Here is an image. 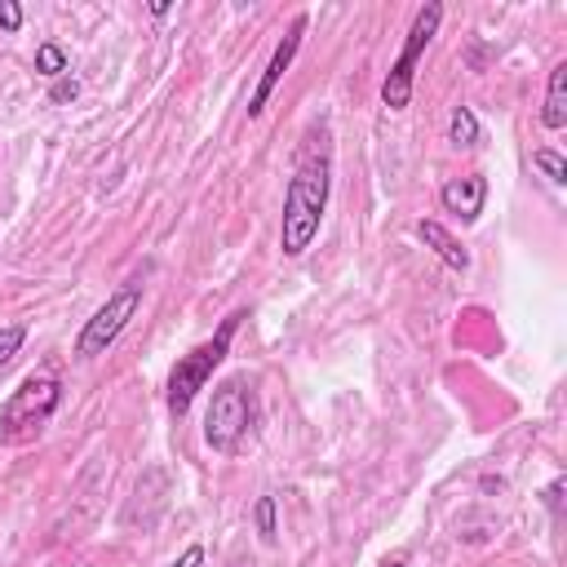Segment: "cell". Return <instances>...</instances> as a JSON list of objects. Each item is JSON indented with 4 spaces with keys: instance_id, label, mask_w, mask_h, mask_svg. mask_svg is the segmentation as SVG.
<instances>
[{
    "instance_id": "obj_6",
    "label": "cell",
    "mask_w": 567,
    "mask_h": 567,
    "mask_svg": "<svg viewBox=\"0 0 567 567\" xmlns=\"http://www.w3.org/2000/svg\"><path fill=\"white\" fill-rule=\"evenodd\" d=\"M137 306H142V284L115 288V292L106 297V306H97V315L84 323V332H80V341H75V354H80V359L106 354V346L124 332V323L137 315Z\"/></svg>"
},
{
    "instance_id": "obj_5",
    "label": "cell",
    "mask_w": 567,
    "mask_h": 567,
    "mask_svg": "<svg viewBox=\"0 0 567 567\" xmlns=\"http://www.w3.org/2000/svg\"><path fill=\"white\" fill-rule=\"evenodd\" d=\"M439 22H443V4L430 0V4L416 9L412 27H408V40H403V49H399V58H394V66H390V75H385V84H381V102H385L390 111H403V106L412 102V75H416V62H421L425 44H430L434 31H439Z\"/></svg>"
},
{
    "instance_id": "obj_20",
    "label": "cell",
    "mask_w": 567,
    "mask_h": 567,
    "mask_svg": "<svg viewBox=\"0 0 567 567\" xmlns=\"http://www.w3.org/2000/svg\"><path fill=\"white\" fill-rule=\"evenodd\" d=\"M385 567H403V563H399V558H394V563H385Z\"/></svg>"
},
{
    "instance_id": "obj_1",
    "label": "cell",
    "mask_w": 567,
    "mask_h": 567,
    "mask_svg": "<svg viewBox=\"0 0 567 567\" xmlns=\"http://www.w3.org/2000/svg\"><path fill=\"white\" fill-rule=\"evenodd\" d=\"M328 186H332V159H328V146H306L297 155V168L288 177V190H284V221H279V248L284 257H301L315 235H319V221H323V208H328Z\"/></svg>"
},
{
    "instance_id": "obj_17",
    "label": "cell",
    "mask_w": 567,
    "mask_h": 567,
    "mask_svg": "<svg viewBox=\"0 0 567 567\" xmlns=\"http://www.w3.org/2000/svg\"><path fill=\"white\" fill-rule=\"evenodd\" d=\"M545 505H549V514L558 518V509H563V474H558V478L545 487Z\"/></svg>"
},
{
    "instance_id": "obj_18",
    "label": "cell",
    "mask_w": 567,
    "mask_h": 567,
    "mask_svg": "<svg viewBox=\"0 0 567 567\" xmlns=\"http://www.w3.org/2000/svg\"><path fill=\"white\" fill-rule=\"evenodd\" d=\"M168 567H204V549H199V545H186L182 558H173Z\"/></svg>"
},
{
    "instance_id": "obj_11",
    "label": "cell",
    "mask_w": 567,
    "mask_h": 567,
    "mask_svg": "<svg viewBox=\"0 0 567 567\" xmlns=\"http://www.w3.org/2000/svg\"><path fill=\"white\" fill-rule=\"evenodd\" d=\"M447 142L452 146H461V151H470V146H478V115H474V106H452V120H447Z\"/></svg>"
},
{
    "instance_id": "obj_3",
    "label": "cell",
    "mask_w": 567,
    "mask_h": 567,
    "mask_svg": "<svg viewBox=\"0 0 567 567\" xmlns=\"http://www.w3.org/2000/svg\"><path fill=\"white\" fill-rule=\"evenodd\" d=\"M239 319H244V310L226 315L221 328H217L208 341H199L190 354H182V359L173 363V372H168V412H173V416H186V408L195 403V394L208 385L213 368H217V363L226 359V350H230V337H235Z\"/></svg>"
},
{
    "instance_id": "obj_16",
    "label": "cell",
    "mask_w": 567,
    "mask_h": 567,
    "mask_svg": "<svg viewBox=\"0 0 567 567\" xmlns=\"http://www.w3.org/2000/svg\"><path fill=\"white\" fill-rule=\"evenodd\" d=\"M22 27V9L13 0H0V31H18Z\"/></svg>"
},
{
    "instance_id": "obj_8",
    "label": "cell",
    "mask_w": 567,
    "mask_h": 567,
    "mask_svg": "<svg viewBox=\"0 0 567 567\" xmlns=\"http://www.w3.org/2000/svg\"><path fill=\"white\" fill-rule=\"evenodd\" d=\"M439 204H443L447 213H456L461 221H478V213H483V204H487V177H483V173H465V177L443 182Z\"/></svg>"
},
{
    "instance_id": "obj_19",
    "label": "cell",
    "mask_w": 567,
    "mask_h": 567,
    "mask_svg": "<svg viewBox=\"0 0 567 567\" xmlns=\"http://www.w3.org/2000/svg\"><path fill=\"white\" fill-rule=\"evenodd\" d=\"M75 93H80V84H75V80H71V75H62V80H58V84H53V102H71V97H75Z\"/></svg>"
},
{
    "instance_id": "obj_2",
    "label": "cell",
    "mask_w": 567,
    "mask_h": 567,
    "mask_svg": "<svg viewBox=\"0 0 567 567\" xmlns=\"http://www.w3.org/2000/svg\"><path fill=\"white\" fill-rule=\"evenodd\" d=\"M62 403V381L53 372H31L0 408V443H27L35 439L49 416L58 412Z\"/></svg>"
},
{
    "instance_id": "obj_21",
    "label": "cell",
    "mask_w": 567,
    "mask_h": 567,
    "mask_svg": "<svg viewBox=\"0 0 567 567\" xmlns=\"http://www.w3.org/2000/svg\"><path fill=\"white\" fill-rule=\"evenodd\" d=\"M239 567H252V563H239Z\"/></svg>"
},
{
    "instance_id": "obj_10",
    "label": "cell",
    "mask_w": 567,
    "mask_h": 567,
    "mask_svg": "<svg viewBox=\"0 0 567 567\" xmlns=\"http://www.w3.org/2000/svg\"><path fill=\"white\" fill-rule=\"evenodd\" d=\"M540 124H545V128H563V124H567V62H558V66L549 71V89H545Z\"/></svg>"
},
{
    "instance_id": "obj_7",
    "label": "cell",
    "mask_w": 567,
    "mask_h": 567,
    "mask_svg": "<svg viewBox=\"0 0 567 567\" xmlns=\"http://www.w3.org/2000/svg\"><path fill=\"white\" fill-rule=\"evenodd\" d=\"M301 35H306V13H301V18H292L288 35L275 44V53H270V62H266V71H261V80H257V89H252V97H248V115H252V120L266 111V102H270L275 84H279V80H284V71L292 66V58H297V49H301Z\"/></svg>"
},
{
    "instance_id": "obj_15",
    "label": "cell",
    "mask_w": 567,
    "mask_h": 567,
    "mask_svg": "<svg viewBox=\"0 0 567 567\" xmlns=\"http://www.w3.org/2000/svg\"><path fill=\"white\" fill-rule=\"evenodd\" d=\"M22 341H27V323H4L0 328V368L22 350Z\"/></svg>"
},
{
    "instance_id": "obj_14",
    "label": "cell",
    "mask_w": 567,
    "mask_h": 567,
    "mask_svg": "<svg viewBox=\"0 0 567 567\" xmlns=\"http://www.w3.org/2000/svg\"><path fill=\"white\" fill-rule=\"evenodd\" d=\"M252 523H257V536L270 545L275 540V496H257V509H252Z\"/></svg>"
},
{
    "instance_id": "obj_9",
    "label": "cell",
    "mask_w": 567,
    "mask_h": 567,
    "mask_svg": "<svg viewBox=\"0 0 567 567\" xmlns=\"http://www.w3.org/2000/svg\"><path fill=\"white\" fill-rule=\"evenodd\" d=\"M416 239H421L425 248H434L443 266H452V270H470V252L461 248V239H456L443 221H416Z\"/></svg>"
},
{
    "instance_id": "obj_13",
    "label": "cell",
    "mask_w": 567,
    "mask_h": 567,
    "mask_svg": "<svg viewBox=\"0 0 567 567\" xmlns=\"http://www.w3.org/2000/svg\"><path fill=\"white\" fill-rule=\"evenodd\" d=\"M532 164L554 182V186H563L567 182V159L558 155V151H549V146H540V151H532Z\"/></svg>"
},
{
    "instance_id": "obj_4",
    "label": "cell",
    "mask_w": 567,
    "mask_h": 567,
    "mask_svg": "<svg viewBox=\"0 0 567 567\" xmlns=\"http://www.w3.org/2000/svg\"><path fill=\"white\" fill-rule=\"evenodd\" d=\"M252 425V394L244 390V377H226L213 399H208V416H204V443L221 456H235L244 447V434Z\"/></svg>"
},
{
    "instance_id": "obj_12",
    "label": "cell",
    "mask_w": 567,
    "mask_h": 567,
    "mask_svg": "<svg viewBox=\"0 0 567 567\" xmlns=\"http://www.w3.org/2000/svg\"><path fill=\"white\" fill-rule=\"evenodd\" d=\"M35 71L49 75V80H62V75H66V49L53 44V40H44V44L35 49Z\"/></svg>"
}]
</instances>
